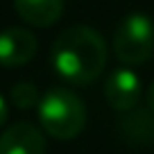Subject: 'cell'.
<instances>
[{
	"label": "cell",
	"instance_id": "6da1fadb",
	"mask_svg": "<svg viewBox=\"0 0 154 154\" xmlns=\"http://www.w3.org/2000/svg\"><path fill=\"white\" fill-rule=\"evenodd\" d=\"M50 61L63 82L84 86L95 82L106 66V43L100 32L86 25L68 27L54 38Z\"/></svg>",
	"mask_w": 154,
	"mask_h": 154
},
{
	"label": "cell",
	"instance_id": "7a4b0ae2",
	"mask_svg": "<svg viewBox=\"0 0 154 154\" xmlns=\"http://www.w3.org/2000/svg\"><path fill=\"white\" fill-rule=\"evenodd\" d=\"M38 120L48 136L57 140H70L82 134L86 125V106L82 97L70 88H50L38 100Z\"/></svg>",
	"mask_w": 154,
	"mask_h": 154
},
{
	"label": "cell",
	"instance_id": "3957f363",
	"mask_svg": "<svg viewBox=\"0 0 154 154\" xmlns=\"http://www.w3.org/2000/svg\"><path fill=\"white\" fill-rule=\"evenodd\" d=\"M113 54L125 66H138L154 54V20L147 14L125 16L113 34Z\"/></svg>",
	"mask_w": 154,
	"mask_h": 154
},
{
	"label": "cell",
	"instance_id": "277c9868",
	"mask_svg": "<svg viewBox=\"0 0 154 154\" xmlns=\"http://www.w3.org/2000/svg\"><path fill=\"white\" fill-rule=\"evenodd\" d=\"M143 95V82L134 68H116L109 72L104 82V97L113 111H127L136 109Z\"/></svg>",
	"mask_w": 154,
	"mask_h": 154
},
{
	"label": "cell",
	"instance_id": "5b68a950",
	"mask_svg": "<svg viewBox=\"0 0 154 154\" xmlns=\"http://www.w3.org/2000/svg\"><path fill=\"white\" fill-rule=\"evenodd\" d=\"M36 36L25 27H7L0 32V66L18 68L36 54Z\"/></svg>",
	"mask_w": 154,
	"mask_h": 154
},
{
	"label": "cell",
	"instance_id": "8992f818",
	"mask_svg": "<svg viewBox=\"0 0 154 154\" xmlns=\"http://www.w3.org/2000/svg\"><path fill=\"white\" fill-rule=\"evenodd\" d=\"M0 154H45V136L32 122H16L0 134Z\"/></svg>",
	"mask_w": 154,
	"mask_h": 154
},
{
	"label": "cell",
	"instance_id": "52a82bcc",
	"mask_svg": "<svg viewBox=\"0 0 154 154\" xmlns=\"http://www.w3.org/2000/svg\"><path fill=\"white\" fill-rule=\"evenodd\" d=\"M118 129L129 145H154V113L149 109H131L120 118Z\"/></svg>",
	"mask_w": 154,
	"mask_h": 154
},
{
	"label": "cell",
	"instance_id": "ba28073f",
	"mask_svg": "<svg viewBox=\"0 0 154 154\" xmlns=\"http://www.w3.org/2000/svg\"><path fill=\"white\" fill-rule=\"evenodd\" d=\"M14 7L32 27H50L63 14V0H14Z\"/></svg>",
	"mask_w": 154,
	"mask_h": 154
},
{
	"label": "cell",
	"instance_id": "9c48e42d",
	"mask_svg": "<svg viewBox=\"0 0 154 154\" xmlns=\"http://www.w3.org/2000/svg\"><path fill=\"white\" fill-rule=\"evenodd\" d=\"M9 97H11V102H14L18 109H29V106L38 104V100H41L36 86H34L32 82H18L14 88H11Z\"/></svg>",
	"mask_w": 154,
	"mask_h": 154
},
{
	"label": "cell",
	"instance_id": "30bf717a",
	"mask_svg": "<svg viewBox=\"0 0 154 154\" xmlns=\"http://www.w3.org/2000/svg\"><path fill=\"white\" fill-rule=\"evenodd\" d=\"M145 104H147V109L154 113V82L147 86V93H145Z\"/></svg>",
	"mask_w": 154,
	"mask_h": 154
},
{
	"label": "cell",
	"instance_id": "8fae6325",
	"mask_svg": "<svg viewBox=\"0 0 154 154\" xmlns=\"http://www.w3.org/2000/svg\"><path fill=\"white\" fill-rule=\"evenodd\" d=\"M7 116H9V109H7V102H5V97L0 95V127L5 125Z\"/></svg>",
	"mask_w": 154,
	"mask_h": 154
}]
</instances>
